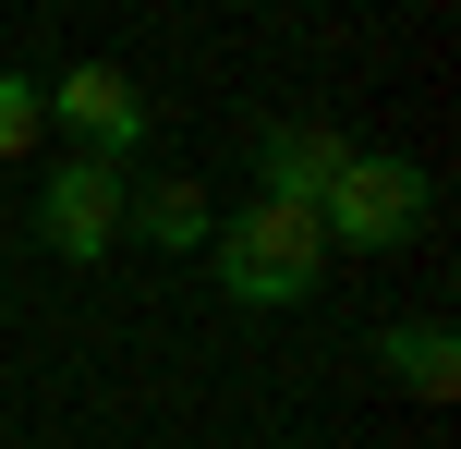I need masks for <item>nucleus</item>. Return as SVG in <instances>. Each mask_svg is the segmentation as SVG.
<instances>
[{"instance_id":"nucleus-1","label":"nucleus","mask_w":461,"mask_h":449,"mask_svg":"<svg viewBox=\"0 0 461 449\" xmlns=\"http://www.w3.org/2000/svg\"><path fill=\"white\" fill-rule=\"evenodd\" d=\"M207 256H219V292L230 304H303V292H316V267H328V231L303 207H267V194H255L243 219H219L207 231Z\"/></svg>"},{"instance_id":"nucleus-2","label":"nucleus","mask_w":461,"mask_h":449,"mask_svg":"<svg viewBox=\"0 0 461 449\" xmlns=\"http://www.w3.org/2000/svg\"><path fill=\"white\" fill-rule=\"evenodd\" d=\"M413 219H425V170H413V158H365V146H352V170L328 183L316 231H328V243H365V256H389Z\"/></svg>"},{"instance_id":"nucleus-3","label":"nucleus","mask_w":461,"mask_h":449,"mask_svg":"<svg viewBox=\"0 0 461 449\" xmlns=\"http://www.w3.org/2000/svg\"><path fill=\"white\" fill-rule=\"evenodd\" d=\"M122 194H134V183H122L110 158H61V170L37 183V243L73 256V267H97V256L122 243Z\"/></svg>"},{"instance_id":"nucleus-4","label":"nucleus","mask_w":461,"mask_h":449,"mask_svg":"<svg viewBox=\"0 0 461 449\" xmlns=\"http://www.w3.org/2000/svg\"><path fill=\"white\" fill-rule=\"evenodd\" d=\"M37 110L73 121V146H86V158H110V170L146 146V97H134V73H110V61H73L61 85H37Z\"/></svg>"},{"instance_id":"nucleus-5","label":"nucleus","mask_w":461,"mask_h":449,"mask_svg":"<svg viewBox=\"0 0 461 449\" xmlns=\"http://www.w3.org/2000/svg\"><path fill=\"white\" fill-rule=\"evenodd\" d=\"M255 170H267V207H328V183L352 170V146L328 134V121H267V146H255Z\"/></svg>"},{"instance_id":"nucleus-6","label":"nucleus","mask_w":461,"mask_h":449,"mask_svg":"<svg viewBox=\"0 0 461 449\" xmlns=\"http://www.w3.org/2000/svg\"><path fill=\"white\" fill-rule=\"evenodd\" d=\"M376 364H389L413 401H461V328H438V316H401V328L376 340Z\"/></svg>"},{"instance_id":"nucleus-7","label":"nucleus","mask_w":461,"mask_h":449,"mask_svg":"<svg viewBox=\"0 0 461 449\" xmlns=\"http://www.w3.org/2000/svg\"><path fill=\"white\" fill-rule=\"evenodd\" d=\"M122 231H146L158 256H194L207 243V194L194 183H146V194H122Z\"/></svg>"},{"instance_id":"nucleus-8","label":"nucleus","mask_w":461,"mask_h":449,"mask_svg":"<svg viewBox=\"0 0 461 449\" xmlns=\"http://www.w3.org/2000/svg\"><path fill=\"white\" fill-rule=\"evenodd\" d=\"M37 85H24V73H0V158H24V146H37Z\"/></svg>"}]
</instances>
